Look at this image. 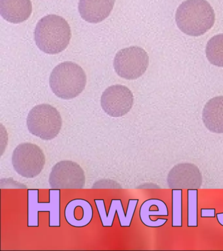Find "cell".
<instances>
[{"label": "cell", "mask_w": 223, "mask_h": 251, "mask_svg": "<svg viewBox=\"0 0 223 251\" xmlns=\"http://www.w3.org/2000/svg\"><path fill=\"white\" fill-rule=\"evenodd\" d=\"M217 221L223 226V213L216 214Z\"/></svg>", "instance_id": "cell-21"}, {"label": "cell", "mask_w": 223, "mask_h": 251, "mask_svg": "<svg viewBox=\"0 0 223 251\" xmlns=\"http://www.w3.org/2000/svg\"><path fill=\"white\" fill-rule=\"evenodd\" d=\"M202 121L211 132L223 133V96L207 102L203 109Z\"/></svg>", "instance_id": "cell-15"}, {"label": "cell", "mask_w": 223, "mask_h": 251, "mask_svg": "<svg viewBox=\"0 0 223 251\" xmlns=\"http://www.w3.org/2000/svg\"><path fill=\"white\" fill-rule=\"evenodd\" d=\"M149 58L144 49L130 47L123 49L115 55L114 68L121 77L136 79L144 75L148 68Z\"/></svg>", "instance_id": "cell-6"}, {"label": "cell", "mask_w": 223, "mask_h": 251, "mask_svg": "<svg viewBox=\"0 0 223 251\" xmlns=\"http://www.w3.org/2000/svg\"><path fill=\"white\" fill-rule=\"evenodd\" d=\"M12 164L15 172L23 177H36L44 170L46 156L38 145L21 143L13 151Z\"/></svg>", "instance_id": "cell-5"}, {"label": "cell", "mask_w": 223, "mask_h": 251, "mask_svg": "<svg viewBox=\"0 0 223 251\" xmlns=\"http://www.w3.org/2000/svg\"><path fill=\"white\" fill-rule=\"evenodd\" d=\"M32 11L30 0H0V15L9 23L26 21Z\"/></svg>", "instance_id": "cell-14"}, {"label": "cell", "mask_w": 223, "mask_h": 251, "mask_svg": "<svg viewBox=\"0 0 223 251\" xmlns=\"http://www.w3.org/2000/svg\"><path fill=\"white\" fill-rule=\"evenodd\" d=\"M27 127L32 134L43 140H51L62 128L61 115L55 107L48 104L35 106L29 112Z\"/></svg>", "instance_id": "cell-4"}, {"label": "cell", "mask_w": 223, "mask_h": 251, "mask_svg": "<svg viewBox=\"0 0 223 251\" xmlns=\"http://www.w3.org/2000/svg\"><path fill=\"white\" fill-rule=\"evenodd\" d=\"M39 190H28V226H39L40 211L50 212V226H60V190H50L49 203H39Z\"/></svg>", "instance_id": "cell-7"}, {"label": "cell", "mask_w": 223, "mask_h": 251, "mask_svg": "<svg viewBox=\"0 0 223 251\" xmlns=\"http://www.w3.org/2000/svg\"><path fill=\"white\" fill-rule=\"evenodd\" d=\"M167 182L172 189H199L202 184V176L199 168L191 163H180L170 171Z\"/></svg>", "instance_id": "cell-10"}, {"label": "cell", "mask_w": 223, "mask_h": 251, "mask_svg": "<svg viewBox=\"0 0 223 251\" xmlns=\"http://www.w3.org/2000/svg\"><path fill=\"white\" fill-rule=\"evenodd\" d=\"M183 226V190L172 189V227Z\"/></svg>", "instance_id": "cell-18"}, {"label": "cell", "mask_w": 223, "mask_h": 251, "mask_svg": "<svg viewBox=\"0 0 223 251\" xmlns=\"http://www.w3.org/2000/svg\"><path fill=\"white\" fill-rule=\"evenodd\" d=\"M138 201V199L129 200L126 214H125L121 200H112L108 213H107L104 200H95V203L103 227H112L116 213L118 214L117 215L121 226L130 227Z\"/></svg>", "instance_id": "cell-11"}, {"label": "cell", "mask_w": 223, "mask_h": 251, "mask_svg": "<svg viewBox=\"0 0 223 251\" xmlns=\"http://www.w3.org/2000/svg\"><path fill=\"white\" fill-rule=\"evenodd\" d=\"M151 216H168L167 205L159 199H149L142 203L140 209L141 221L146 226L150 227H161L167 223L168 219H158L152 221Z\"/></svg>", "instance_id": "cell-16"}, {"label": "cell", "mask_w": 223, "mask_h": 251, "mask_svg": "<svg viewBox=\"0 0 223 251\" xmlns=\"http://www.w3.org/2000/svg\"><path fill=\"white\" fill-rule=\"evenodd\" d=\"M134 104V96L126 86L113 85L103 92L101 106L103 111L112 117H121L126 115Z\"/></svg>", "instance_id": "cell-9"}, {"label": "cell", "mask_w": 223, "mask_h": 251, "mask_svg": "<svg viewBox=\"0 0 223 251\" xmlns=\"http://www.w3.org/2000/svg\"><path fill=\"white\" fill-rule=\"evenodd\" d=\"M37 46L43 52L56 54L65 50L72 37L71 28L64 18L49 15L37 24L34 31Z\"/></svg>", "instance_id": "cell-2"}, {"label": "cell", "mask_w": 223, "mask_h": 251, "mask_svg": "<svg viewBox=\"0 0 223 251\" xmlns=\"http://www.w3.org/2000/svg\"><path fill=\"white\" fill-rule=\"evenodd\" d=\"M49 182L52 189H82L85 186V172L73 161H60L52 167Z\"/></svg>", "instance_id": "cell-8"}, {"label": "cell", "mask_w": 223, "mask_h": 251, "mask_svg": "<svg viewBox=\"0 0 223 251\" xmlns=\"http://www.w3.org/2000/svg\"><path fill=\"white\" fill-rule=\"evenodd\" d=\"M205 52L209 62L214 66L223 67V33L209 39Z\"/></svg>", "instance_id": "cell-17"}, {"label": "cell", "mask_w": 223, "mask_h": 251, "mask_svg": "<svg viewBox=\"0 0 223 251\" xmlns=\"http://www.w3.org/2000/svg\"><path fill=\"white\" fill-rule=\"evenodd\" d=\"M214 11L206 0H187L178 7L175 21L180 30L191 36L204 34L215 23Z\"/></svg>", "instance_id": "cell-1"}, {"label": "cell", "mask_w": 223, "mask_h": 251, "mask_svg": "<svg viewBox=\"0 0 223 251\" xmlns=\"http://www.w3.org/2000/svg\"><path fill=\"white\" fill-rule=\"evenodd\" d=\"M187 226H198V190H187Z\"/></svg>", "instance_id": "cell-19"}, {"label": "cell", "mask_w": 223, "mask_h": 251, "mask_svg": "<svg viewBox=\"0 0 223 251\" xmlns=\"http://www.w3.org/2000/svg\"><path fill=\"white\" fill-rule=\"evenodd\" d=\"M52 91L58 98L71 100L85 89L87 76L83 68L72 62H64L56 66L50 78Z\"/></svg>", "instance_id": "cell-3"}, {"label": "cell", "mask_w": 223, "mask_h": 251, "mask_svg": "<svg viewBox=\"0 0 223 251\" xmlns=\"http://www.w3.org/2000/svg\"><path fill=\"white\" fill-rule=\"evenodd\" d=\"M115 0H79V12L82 19L90 23H99L110 15Z\"/></svg>", "instance_id": "cell-12"}, {"label": "cell", "mask_w": 223, "mask_h": 251, "mask_svg": "<svg viewBox=\"0 0 223 251\" xmlns=\"http://www.w3.org/2000/svg\"><path fill=\"white\" fill-rule=\"evenodd\" d=\"M64 216L66 222L72 226H87L93 220V207L87 200H73L66 206Z\"/></svg>", "instance_id": "cell-13"}, {"label": "cell", "mask_w": 223, "mask_h": 251, "mask_svg": "<svg viewBox=\"0 0 223 251\" xmlns=\"http://www.w3.org/2000/svg\"><path fill=\"white\" fill-rule=\"evenodd\" d=\"M216 217L215 209H201V217L202 218H215Z\"/></svg>", "instance_id": "cell-20"}]
</instances>
